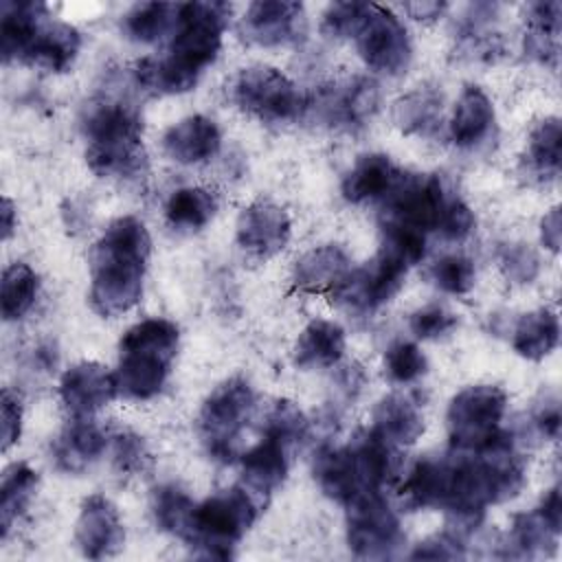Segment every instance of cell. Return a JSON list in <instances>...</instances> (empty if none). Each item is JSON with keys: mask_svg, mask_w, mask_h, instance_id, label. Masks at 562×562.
<instances>
[{"mask_svg": "<svg viewBox=\"0 0 562 562\" xmlns=\"http://www.w3.org/2000/svg\"><path fill=\"white\" fill-rule=\"evenodd\" d=\"M228 15L231 7L217 0L182 4L169 55L138 61L134 66L136 83L158 94L191 90L200 72L217 57Z\"/></svg>", "mask_w": 562, "mask_h": 562, "instance_id": "1", "label": "cell"}, {"mask_svg": "<svg viewBox=\"0 0 562 562\" xmlns=\"http://www.w3.org/2000/svg\"><path fill=\"white\" fill-rule=\"evenodd\" d=\"M149 250L151 239L140 220L125 215L105 228L90 266V305L97 314L119 316L138 303Z\"/></svg>", "mask_w": 562, "mask_h": 562, "instance_id": "2", "label": "cell"}, {"mask_svg": "<svg viewBox=\"0 0 562 562\" xmlns=\"http://www.w3.org/2000/svg\"><path fill=\"white\" fill-rule=\"evenodd\" d=\"M86 160L101 178H134L145 167L143 123L138 110L121 99L90 105L83 119Z\"/></svg>", "mask_w": 562, "mask_h": 562, "instance_id": "3", "label": "cell"}, {"mask_svg": "<svg viewBox=\"0 0 562 562\" xmlns=\"http://www.w3.org/2000/svg\"><path fill=\"white\" fill-rule=\"evenodd\" d=\"M178 340V327L167 318H145L132 325L119 342L121 358L114 373L119 393L132 400L154 397L169 375Z\"/></svg>", "mask_w": 562, "mask_h": 562, "instance_id": "4", "label": "cell"}, {"mask_svg": "<svg viewBox=\"0 0 562 562\" xmlns=\"http://www.w3.org/2000/svg\"><path fill=\"white\" fill-rule=\"evenodd\" d=\"M257 501L246 487L217 492L193 507L184 540L202 558L228 560L257 516Z\"/></svg>", "mask_w": 562, "mask_h": 562, "instance_id": "5", "label": "cell"}, {"mask_svg": "<svg viewBox=\"0 0 562 562\" xmlns=\"http://www.w3.org/2000/svg\"><path fill=\"white\" fill-rule=\"evenodd\" d=\"M255 413V393L244 378H231L213 389L198 415V430L209 454L233 461L237 443Z\"/></svg>", "mask_w": 562, "mask_h": 562, "instance_id": "6", "label": "cell"}, {"mask_svg": "<svg viewBox=\"0 0 562 562\" xmlns=\"http://www.w3.org/2000/svg\"><path fill=\"white\" fill-rule=\"evenodd\" d=\"M507 395L501 386L476 384L459 391L446 413V426L450 441L457 450L470 452L483 448L501 430V419L505 415Z\"/></svg>", "mask_w": 562, "mask_h": 562, "instance_id": "7", "label": "cell"}, {"mask_svg": "<svg viewBox=\"0 0 562 562\" xmlns=\"http://www.w3.org/2000/svg\"><path fill=\"white\" fill-rule=\"evenodd\" d=\"M314 474L321 490L342 505L382 490L378 461L360 439H353L345 448H321L316 452Z\"/></svg>", "mask_w": 562, "mask_h": 562, "instance_id": "8", "label": "cell"}, {"mask_svg": "<svg viewBox=\"0 0 562 562\" xmlns=\"http://www.w3.org/2000/svg\"><path fill=\"white\" fill-rule=\"evenodd\" d=\"M233 99L261 121H292L307 108L299 88L272 66L244 68L233 83Z\"/></svg>", "mask_w": 562, "mask_h": 562, "instance_id": "9", "label": "cell"}, {"mask_svg": "<svg viewBox=\"0 0 562 562\" xmlns=\"http://www.w3.org/2000/svg\"><path fill=\"white\" fill-rule=\"evenodd\" d=\"M347 542L353 555L384 560L404 542L400 520L380 492L358 496L347 505Z\"/></svg>", "mask_w": 562, "mask_h": 562, "instance_id": "10", "label": "cell"}, {"mask_svg": "<svg viewBox=\"0 0 562 562\" xmlns=\"http://www.w3.org/2000/svg\"><path fill=\"white\" fill-rule=\"evenodd\" d=\"M408 261L386 246H380L378 255L356 272H349L334 290V296L353 310H375L391 301L404 283Z\"/></svg>", "mask_w": 562, "mask_h": 562, "instance_id": "11", "label": "cell"}, {"mask_svg": "<svg viewBox=\"0 0 562 562\" xmlns=\"http://www.w3.org/2000/svg\"><path fill=\"white\" fill-rule=\"evenodd\" d=\"M356 42L364 64L378 72L400 75L411 61V40L404 24L380 4H371Z\"/></svg>", "mask_w": 562, "mask_h": 562, "instance_id": "12", "label": "cell"}, {"mask_svg": "<svg viewBox=\"0 0 562 562\" xmlns=\"http://www.w3.org/2000/svg\"><path fill=\"white\" fill-rule=\"evenodd\" d=\"M450 198H446L439 176H400L386 193V222H395L419 233L435 231Z\"/></svg>", "mask_w": 562, "mask_h": 562, "instance_id": "13", "label": "cell"}, {"mask_svg": "<svg viewBox=\"0 0 562 562\" xmlns=\"http://www.w3.org/2000/svg\"><path fill=\"white\" fill-rule=\"evenodd\" d=\"M290 231V217L279 204L257 200L237 220V244L252 259H270L285 248Z\"/></svg>", "mask_w": 562, "mask_h": 562, "instance_id": "14", "label": "cell"}, {"mask_svg": "<svg viewBox=\"0 0 562 562\" xmlns=\"http://www.w3.org/2000/svg\"><path fill=\"white\" fill-rule=\"evenodd\" d=\"M75 540L79 551L90 560L114 555L125 540L123 522L116 507L101 494H92L81 503Z\"/></svg>", "mask_w": 562, "mask_h": 562, "instance_id": "15", "label": "cell"}, {"mask_svg": "<svg viewBox=\"0 0 562 562\" xmlns=\"http://www.w3.org/2000/svg\"><path fill=\"white\" fill-rule=\"evenodd\" d=\"M116 393V378L99 362H79L59 382V397L75 417L94 415Z\"/></svg>", "mask_w": 562, "mask_h": 562, "instance_id": "16", "label": "cell"}, {"mask_svg": "<svg viewBox=\"0 0 562 562\" xmlns=\"http://www.w3.org/2000/svg\"><path fill=\"white\" fill-rule=\"evenodd\" d=\"M303 4L290 0L252 2L244 15V33L261 46L290 44L303 33Z\"/></svg>", "mask_w": 562, "mask_h": 562, "instance_id": "17", "label": "cell"}, {"mask_svg": "<svg viewBox=\"0 0 562 562\" xmlns=\"http://www.w3.org/2000/svg\"><path fill=\"white\" fill-rule=\"evenodd\" d=\"M378 86L371 79L356 77L323 90L316 108L323 121L336 127H360L378 110Z\"/></svg>", "mask_w": 562, "mask_h": 562, "instance_id": "18", "label": "cell"}, {"mask_svg": "<svg viewBox=\"0 0 562 562\" xmlns=\"http://www.w3.org/2000/svg\"><path fill=\"white\" fill-rule=\"evenodd\" d=\"M290 446L292 443L281 439L279 435L263 432V439L244 454V487L257 503L266 501L285 481Z\"/></svg>", "mask_w": 562, "mask_h": 562, "instance_id": "19", "label": "cell"}, {"mask_svg": "<svg viewBox=\"0 0 562 562\" xmlns=\"http://www.w3.org/2000/svg\"><path fill=\"white\" fill-rule=\"evenodd\" d=\"M220 145L222 136L217 125L202 114L178 121L162 136L165 151L180 165L204 162L217 154Z\"/></svg>", "mask_w": 562, "mask_h": 562, "instance_id": "20", "label": "cell"}, {"mask_svg": "<svg viewBox=\"0 0 562 562\" xmlns=\"http://www.w3.org/2000/svg\"><path fill=\"white\" fill-rule=\"evenodd\" d=\"M48 22V7L44 2H2L0 40L4 61H24L31 44L42 26Z\"/></svg>", "mask_w": 562, "mask_h": 562, "instance_id": "21", "label": "cell"}, {"mask_svg": "<svg viewBox=\"0 0 562 562\" xmlns=\"http://www.w3.org/2000/svg\"><path fill=\"white\" fill-rule=\"evenodd\" d=\"M349 274V257L340 246L327 244L305 252L292 270V283L299 292L336 290V285Z\"/></svg>", "mask_w": 562, "mask_h": 562, "instance_id": "22", "label": "cell"}, {"mask_svg": "<svg viewBox=\"0 0 562 562\" xmlns=\"http://www.w3.org/2000/svg\"><path fill=\"white\" fill-rule=\"evenodd\" d=\"M371 432L393 448L411 446L424 432L422 411L406 395H386L373 411Z\"/></svg>", "mask_w": 562, "mask_h": 562, "instance_id": "23", "label": "cell"}, {"mask_svg": "<svg viewBox=\"0 0 562 562\" xmlns=\"http://www.w3.org/2000/svg\"><path fill=\"white\" fill-rule=\"evenodd\" d=\"M400 171L384 154H367L356 160L349 173L342 180V195L345 200L358 204L367 200H384L386 193L400 180Z\"/></svg>", "mask_w": 562, "mask_h": 562, "instance_id": "24", "label": "cell"}, {"mask_svg": "<svg viewBox=\"0 0 562 562\" xmlns=\"http://www.w3.org/2000/svg\"><path fill=\"white\" fill-rule=\"evenodd\" d=\"M494 125V105L479 86H465L450 121V136L459 147H474L487 138Z\"/></svg>", "mask_w": 562, "mask_h": 562, "instance_id": "25", "label": "cell"}, {"mask_svg": "<svg viewBox=\"0 0 562 562\" xmlns=\"http://www.w3.org/2000/svg\"><path fill=\"white\" fill-rule=\"evenodd\" d=\"M108 439L103 430L88 417H75V422L55 441V461L66 472H81L101 457Z\"/></svg>", "mask_w": 562, "mask_h": 562, "instance_id": "26", "label": "cell"}, {"mask_svg": "<svg viewBox=\"0 0 562 562\" xmlns=\"http://www.w3.org/2000/svg\"><path fill=\"white\" fill-rule=\"evenodd\" d=\"M81 46V35L66 22H46L31 44L24 61L53 72H64L72 66Z\"/></svg>", "mask_w": 562, "mask_h": 562, "instance_id": "27", "label": "cell"}, {"mask_svg": "<svg viewBox=\"0 0 562 562\" xmlns=\"http://www.w3.org/2000/svg\"><path fill=\"white\" fill-rule=\"evenodd\" d=\"M345 331L331 321H312L294 345V362L303 369L331 367L342 358Z\"/></svg>", "mask_w": 562, "mask_h": 562, "instance_id": "28", "label": "cell"}, {"mask_svg": "<svg viewBox=\"0 0 562 562\" xmlns=\"http://www.w3.org/2000/svg\"><path fill=\"white\" fill-rule=\"evenodd\" d=\"M560 338V321L555 312L540 307L525 314L514 329V349L527 360H542L549 356Z\"/></svg>", "mask_w": 562, "mask_h": 562, "instance_id": "29", "label": "cell"}, {"mask_svg": "<svg viewBox=\"0 0 562 562\" xmlns=\"http://www.w3.org/2000/svg\"><path fill=\"white\" fill-rule=\"evenodd\" d=\"M217 211V200L209 189L184 187L169 195L165 204L167 224L176 231H200Z\"/></svg>", "mask_w": 562, "mask_h": 562, "instance_id": "30", "label": "cell"}, {"mask_svg": "<svg viewBox=\"0 0 562 562\" xmlns=\"http://www.w3.org/2000/svg\"><path fill=\"white\" fill-rule=\"evenodd\" d=\"M37 487V472L26 463H13L4 470L0 483V536H9L13 522L26 512Z\"/></svg>", "mask_w": 562, "mask_h": 562, "instance_id": "31", "label": "cell"}, {"mask_svg": "<svg viewBox=\"0 0 562 562\" xmlns=\"http://www.w3.org/2000/svg\"><path fill=\"white\" fill-rule=\"evenodd\" d=\"M182 4L171 2H140L132 7L123 18V31L130 40L151 44L167 31L176 29Z\"/></svg>", "mask_w": 562, "mask_h": 562, "instance_id": "32", "label": "cell"}, {"mask_svg": "<svg viewBox=\"0 0 562 562\" xmlns=\"http://www.w3.org/2000/svg\"><path fill=\"white\" fill-rule=\"evenodd\" d=\"M395 121L408 134L430 136L441 121V94L435 88H419L395 105Z\"/></svg>", "mask_w": 562, "mask_h": 562, "instance_id": "33", "label": "cell"}, {"mask_svg": "<svg viewBox=\"0 0 562 562\" xmlns=\"http://www.w3.org/2000/svg\"><path fill=\"white\" fill-rule=\"evenodd\" d=\"M560 143L562 130L555 116L540 121L529 136L527 145V165L540 178H555L560 173Z\"/></svg>", "mask_w": 562, "mask_h": 562, "instance_id": "34", "label": "cell"}, {"mask_svg": "<svg viewBox=\"0 0 562 562\" xmlns=\"http://www.w3.org/2000/svg\"><path fill=\"white\" fill-rule=\"evenodd\" d=\"M37 296V274L26 263H11L2 274V316L4 321L22 318Z\"/></svg>", "mask_w": 562, "mask_h": 562, "instance_id": "35", "label": "cell"}, {"mask_svg": "<svg viewBox=\"0 0 562 562\" xmlns=\"http://www.w3.org/2000/svg\"><path fill=\"white\" fill-rule=\"evenodd\" d=\"M558 536L542 518L538 512H529V514H518L512 522V531H509V544L514 549L512 555H522V558H531V555H549L553 553L555 544H558Z\"/></svg>", "mask_w": 562, "mask_h": 562, "instance_id": "36", "label": "cell"}, {"mask_svg": "<svg viewBox=\"0 0 562 562\" xmlns=\"http://www.w3.org/2000/svg\"><path fill=\"white\" fill-rule=\"evenodd\" d=\"M154 518L156 525L173 536L184 538L189 520H191V512L195 507V503L176 485H162L154 492Z\"/></svg>", "mask_w": 562, "mask_h": 562, "instance_id": "37", "label": "cell"}, {"mask_svg": "<svg viewBox=\"0 0 562 562\" xmlns=\"http://www.w3.org/2000/svg\"><path fill=\"white\" fill-rule=\"evenodd\" d=\"M426 356L422 349L413 342L400 340L386 349L384 356V371L386 375L397 382V384H408L415 382L426 373Z\"/></svg>", "mask_w": 562, "mask_h": 562, "instance_id": "38", "label": "cell"}, {"mask_svg": "<svg viewBox=\"0 0 562 562\" xmlns=\"http://www.w3.org/2000/svg\"><path fill=\"white\" fill-rule=\"evenodd\" d=\"M112 461L121 474H140L147 470L151 454L140 435L123 428L112 435Z\"/></svg>", "mask_w": 562, "mask_h": 562, "instance_id": "39", "label": "cell"}, {"mask_svg": "<svg viewBox=\"0 0 562 562\" xmlns=\"http://www.w3.org/2000/svg\"><path fill=\"white\" fill-rule=\"evenodd\" d=\"M432 281L448 294H465L474 285V263L463 255H448L432 266Z\"/></svg>", "mask_w": 562, "mask_h": 562, "instance_id": "40", "label": "cell"}, {"mask_svg": "<svg viewBox=\"0 0 562 562\" xmlns=\"http://www.w3.org/2000/svg\"><path fill=\"white\" fill-rule=\"evenodd\" d=\"M498 266L514 283H531L538 277L540 259L527 244H503L498 248Z\"/></svg>", "mask_w": 562, "mask_h": 562, "instance_id": "41", "label": "cell"}, {"mask_svg": "<svg viewBox=\"0 0 562 562\" xmlns=\"http://www.w3.org/2000/svg\"><path fill=\"white\" fill-rule=\"evenodd\" d=\"M369 9L371 2H334L323 15V31L331 37H356Z\"/></svg>", "mask_w": 562, "mask_h": 562, "instance_id": "42", "label": "cell"}, {"mask_svg": "<svg viewBox=\"0 0 562 562\" xmlns=\"http://www.w3.org/2000/svg\"><path fill=\"white\" fill-rule=\"evenodd\" d=\"M305 430H307V422L303 413L299 411L296 404L288 400H279L266 419V432L279 435L290 443H296L299 439H303Z\"/></svg>", "mask_w": 562, "mask_h": 562, "instance_id": "43", "label": "cell"}, {"mask_svg": "<svg viewBox=\"0 0 562 562\" xmlns=\"http://www.w3.org/2000/svg\"><path fill=\"white\" fill-rule=\"evenodd\" d=\"M457 327V316L439 305H428L411 316V331L417 338H439Z\"/></svg>", "mask_w": 562, "mask_h": 562, "instance_id": "44", "label": "cell"}, {"mask_svg": "<svg viewBox=\"0 0 562 562\" xmlns=\"http://www.w3.org/2000/svg\"><path fill=\"white\" fill-rule=\"evenodd\" d=\"M472 228H474V213L470 211V206L459 198H450L441 213L437 231H441V235L448 239L461 241L472 233Z\"/></svg>", "mask_w": 562, "mask_h": 562, "instance_id": "45", "label": "cell"}, {"mask_svg": "<svg viewBox=\"0 0 562 562\" xmlns=\"http://www.w3.org/2000/svg\"><path fill=\"white\" fill-rule=\"evenodd\" d=\"M413 560H457L463 558V544L461 533L457 531H443L441 536H432L415 547L411 553Z\"/></svg>", "mask_w": 562, "mask_h": 562, "instance_id": "46", "label": "cell"}, {"mask_svg": "<svg viewBox=\"0 0 562 562\" xmlns=\"http://www.w3.org/2000/svg\"><path fill=\"white\" fill-rule=\"evenodd\" d=\"M0 432H2V450L7 452L18 439L22 430V402L18 393L4 389L0 395Z\"/></svg>", "mask_w": 562, "mask_h": 562, "instance_id": "47", "label": "cell"}, {"mask_svg": "<svg viewBox=\"0 0 562 562\" xmlns=\"http://www.w3.org/2000/svg\"><path fill=\"white\" fill-rule=\"evenodd\" d=\"M562 26V4L558 0L533 2L527 13V31L560 37Z\"/></svg>", "mask_w": 562, "mask_h": 562, "instance_id": "48", "label": "cell"}, {"mask_svg": "<svg viewBox=\"0 0 562 562\" xmlns=\"http://www.w3.org/2000/svg\"><path fill=\"white\" fill-rule=\"evenodd\" d=\"M533 426L547 439H555L560 432V406L558 400H547L533 411Z\"/></svg>", "mask_w": 562, "mask_h": 562, "instance_id": "49", "label": "cell"}, {"mask_svg": "<svg viewBox=\"0 0 562 562\" xmlns=\"http://www.w3.org/2000/svg\"><path fill=\"white\" fill-rule=\"evenodd\" d=\"M536 512L540 514V518L555 531V533H560V525H562V498H560V487L555 485V487H551L547 494H544V498H542V503L536 507Z\"/></svg>", "mask_w": 562, "mask_h": 562, "instance_id": "50", "label": "cell"}, {"mask_svg": "<svg viewBox=\"0 0 562 562\" xmlns=\"http://www.w3.org/2000/svg\"><path fill=\"white\" fill-rule=\"evenodd\" d=\"M540 237L542 244L551 250L558 252L560 250V239H562V217H560V209L553 206L540 222Z\"/></svg>", "mask_w": 562, "mask_h": 562, "instance_id": "51", "label": "cell"}, {"mask_svg": "<svg viewBox=\"0 0 562 562\" xmlns=\"http://www.w3.org/2000/svg\"><path fill=\"white\" fill-rule=\"evenodd\" d=\"M446 2H408L404 4V11L411 13L415 20H435L443 13Z\"/></svg>", "mask_w": 562, "mask_h": 562, "instance_id": "52", "label": "cell"}, {"mask_svg": "<svg viewBox=\"0 0 562 562\" xmlns=\"http://www.w3.org/2000/svg\"><path fill=\"white\" fill-rule=\"evenodd\" d=\"M0 215H2V239H9L11 233H13V228H15V224H18L15 209H13V202H11L9 198L2 200V211H0Z\"/></svg>", "mask_w": 562, "mask_h": 562, "instance_id": "53", "label": "cell"}]
</instances>
